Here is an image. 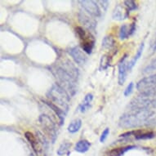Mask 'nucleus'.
Here are the masks:
<instances>
[{"label": "nucleus", "mask_w": 156, "mask_h": 156, "mask_svg": "<svg viewBox=\"0 0 156 156\" xmlns=\"http://www.w3.org/2000/svg\"><path fill=\"white\" fill-rule=\"evenodd\" d=\"M109 133H110V128H106L105 130L103 131V133H101V137H100L101 142H102L103 143V142L106 140L108 135H109Z\"/></svg>", "instance_id": "obj_29"}, {"label": "nucleus", "mask_w": 156, "mask_h": 156, "mask_svg": "<svg viewBox=\"0 0 156 156\" xmlns=\"http://www.w3.org/2000/svg\"><path fill=\"white\" fill-rule=\"evenodd\" d=\"M69 54L74 60V62L80 66H83L87 62V57L82 49L79 47H74L69 50Z\"/></svg>", "instance_id": "obj_10"}, {"label": "nucleus", "mask_w": 156, "mask_h": 156, "mask_svg": "<svg viewBox=\"0 0 156 156\" xmlns=\"http://www.w3.org/2000/svg\"><path fill=\"white\" fill-rule=\"evenodd\" d=\"M155 136V133L151 131L142 130L140 134L135 136L136 140H147V139H152Z\"/></svg>", "instance_id": "obj_23"}, {"label": "nucleus", "mask_w": 156, "mask_h": 156, "mask_svg": "<svg viewBox=\"0 0 156 156\" xmlns=\"http://www.w3.org/2000/svg\"><path fill=\"white\" fill-rule=\"evenodd\" d=\"M115 45V40L111 37V36H105V38H103L102 46L103 48L105 49H112Z\"/></svg>", "instance_id": "obj_22"}, {"label": "nucleus", "mask_w": 156, "mask_h": 156, "mask_svg": "<svg viewBox=\"0 0 156 156\" xmlns=\"http://www.w3.org/2000/svg\"><path fill=\"white\" fill-rule=\"evenodd\" d=\"M143 49H144V44H141V46L139 47L138 50H137V52H136V54L135 55V56H134L133 59H132L131 62H129L128 63V69L129 71H130L131 69H133V66H134L136 65V62H137L139 58L141 57V54H142V52H143Z\"/></svg>", "instance_id": "obj_20"}, {"label": "nucleus", "mask_w": 156, "mask_h": 156, "mask_svg": "<svg viewBox=\"0 0 156 156\" xmlns=\"http://www.w3.org/2000/svg\"><path fill=\"white\" fill-rule=\"evenodd\" d=\"M145 125L148 126V127H153V126H156V116L151 118L150 119L146 121V123H145Z\"/></svg>", "instance_id": "obj_31"}, {"label": "nucleus", "mask_w": 156, "mask_h": 156, "mask_svg": "<svg viewBox=\"0 0 156 156\" xmlns=\"http://www.w3.org/2000/svg\"><path fill=\"white\" fill-rule=\"evenodd\" d=\"M154 69H156V59H154L153 62H151V64L147 66L144 69V73H151V72L154 71Z\"/></svg>", "instance_id": "obj_28"}, {"label": "nucleus", "mask_w": 156, "mask_h": 156, "mask_svg": "<svg viewBox=\"0 0 156 156\" xmlns=\"http://www.w3.org/2000/svg\"><path fill=\"white\" fill-rule=\"evenodd\" d=\"M110 65V56L109 55H104L101 56L100 62V69L104 70L106 69Z\"/></svg>", "instance_id": "obj_25"}, {"label": "nucleus", "mask_w": 156, "mask_h": 156, "mask_svg": "<svg viewBox=\"0 0 156 156\" xmlns=\"http://www.w3.org/2000/svg\"><path fill=\"white\" fill-rule=\"evenodd\" d=\"M92 100H93V95L92 93H88L85 96L84 99L83 101V102L80 104V111L82 113L86 112L87 110H89V108L91 107V103H92Z\"/></svg>", "instance_id": "obj_17"}, {"label": "nucleus", "mask_w": 156, "mask_h": 156, "mask_svg": "<svg viewBox=\"0 0 156 156\" xmlns=\"http://www.w3.org/2000/svg\"><path fill=\"white\" fill-rule=\"evenodd\" d=\"M25 137L31 145L36 155L45 156L44 155V150L47 147L46 139L40 132H37V136H34L30 132H26Z\"/></svg>", "instance_id": "obj_4"}, {"label": "nucleus", "mask_w": 156, "mask_h": 156, "mask_svg": "<svg viewBox=\"0 0 156 156\" xmlns=\"http://www.w3.org/2000/svg\"><path fill=\"white\" fill-rule=\"evenodd\" d=\"M47 97L53 103L66 113L69 110V95L59 84L55 83L47 92Z\"/></svg>", "instance_id": "obj_3"}, {"label": "nucleus", "mask_w": 156, "mask_h": 156, "mask_svg": "<svg viewBox=\"0 0 156 156\" xmlns=\"http://www.w3.org/2000/svg\"><path fill=\"white\" fill-rule=\"evenodd\" d=\"M127 60V55H124L123 57L119 63V75H118V82L119 85H123L127 79L128 74V63L126 62Z\"/></svg>", "instance_id": "obj_11"}, {"label": "nucleus", "mask_w": 156, "mask_h": 156, "mask_svg": "<svg viewBox=\"0 0 156 156\" xmlns=\"http://www.w3.org/2000/svg\"><path fill=\"white\" fill-rule=\"evenodd\" d=\"M79 21L81 25L83 26L86 30L91 34L95 33L96 27H97V21L94 18L92 17V16L83 11H80L78 14Z\"/></svg>", "instance_id": "obj_6"}, {"label": "nucleus", "mask_w": 156, "mask_h": 156, "mask_svg": "<svg viewBox=\"0 0 156 156\" xmlns=\"http://www.w3.org/2000/svg\"><path fill=\"white\" fill-rule=\"evenodd\" d=\"M44 102L48 106L50 109H51L52 111L54 112V114L58 117V119H59L60 125H62L65 121V117H66V113L65 112L64 110H62L61 108L58 107L57 105H56L53 103H51V101H44Z\"/></svg>", "instance_id": "obj_14"}, {"label": "nucleus", "mask_w": 156, "mask_h": 156, "mask_svg": "<svg viewBox=\"0 0 156 156\" xmlns=\"http://www.w3.org/2000/svg\"><path fill=\"white\" fill-rule=\"evenodd\" d=\"M91 144L87 140H80L75 145V151L80 153H85L89 150Z\"/></svg>", "instance_id": "obj_18"}, {"label": "nucleus", "mask_w": 156, "mask_h": 156, "mask_svg": "<svg viewBox=\"0 0 156 156\" xmlns=\"http://www.w3.org/2000/svg\"><path fill=\"white\" fill-rule=\"evenodd\" d=\"M154 115L153 110L150 109L128 110L119 119V125L123 128H133L145 125L146 121Z\"/></svg>", "instance_id": "obj_2"}, {"label": "nucleus", "mask_w": 156, "mask_h": 156, "mask_svg": "<svg viewBox=\"0 0 156 156\" xmlns=\"http://www.w3.org/2000/svg\"><path fill=\"white\" fill-rule=\"evenodd\" d=\"M81 126H82V120L80 119H74L69 123L67 129H68L69 133H75L80 130Z\"/></svg>", "instance_id": "obj_21"}, {"label": "nucleus", "mask_w": 156, "mask_h": 156, "mask_svg": "<svg viewBox=\"0 0 156 156\" xmlns=\"http://www.w3.org/2000/svg\"><path fill=\"white\" fill-rule=\"evenodd\" d=\"M52 73L59 84L66 92L73 97L77 92V80L79 77V70L69 61L55 65L52 66Z\"/></svg>", "instance_id": "obj_1"}, {"label": "nucleus", "mask_w": 156, "mask_h": 156, "mask_svg": "<svg viewBox=\"0 0 156 156\" xmlns=\"http://www.w3.org/2000/svg\"><path fill=\"white\" fill-rule=\"evenodd\" d=\"M139 96L141 97H145V98H149L151 97H156V86L153 87L151 89L147 90L146 92H141Z\"/></svg>", "instance_id": "obj_26"}, {"label": "nucleus", "mask_w": 156, "mask_h": 156, "mask_svg": "<svg viewBox=\"0 0 156 156\" xmlns=\"http://www.w3.org/2000/svg\"><path fill=\"white\" fill-rule=\"evenodd\" d=\"M71 147V143H69V142H67V141H65L60 146V147L58 148L57 151H56V153L59 156H62L67 154L69 152V149Z\"/></svg>", "instance_id": "obj_24"}, {"label": "nucleus", "mask_w": 156, "mask_h": 156, "mask_svg": "<svg viewBox=\"0 0 156 156\" xmlns=\"http://www.w3.org/2000/svg\"><path fill=\"white\" fill-rule=\"evenodd\" d=\"M156 86V74L143 78L136 83V89L140 92H146Z\"/></svg>", "instance_id": "obj_9"}, {"label": "nucleus", "mask_w": 156, "mask_h": 156, "mask_svg": "<svg viewBox=\"0 0 156 156\" xmlns=\"http://www.w3.org/2000/svg\"><path fill=\"white\" fill-rule=\"evenodd\" d=\"M124 5L126 6V8H128L129 11H134L137 8L135 1H133V0H126V1H124Z\"/></svg>", "instance_id": "obj_27"}, {"label": "nucleus", "mask_w": 156, "mask_h": 156, "mask_svg": "<svg viewBox=\"0 0 156 156\" xmlns=\"http://www.w3.org/2000/svg\"><path fill=\"white\" fill-rule=\"evenodd\" d=\"M75 32H76L77 36L80 38V39L81 40V42H83L85 40H87V38H89L90 37H92V34H91L90 32H87L84 29L81 27V26H77L75 28Z\"/></svg>", "instance_id": "obj_19"}, {"label": "nucleus", "mask_w": 156, "mask_h": 156, "mask_svg": "<svg viewBox=\"0 0 156 156\" xmlns=\"http://www.w3.org/2000/svg\"><path fill=\"white\" fill-rule=\"evenodd\" d=\"M151 101L152 100H150L149 98H145V97L138 96L131 101V102L128 105V108H129L128 110L149 109V107L151 106Z\"/></svg>", "instance_id": "obj_8"}, {"label": "nucleus", "mask_w": 156, "mask_h": 156, "mask_svg": "<svg viewBox=\"0 0 156 156\" xmlns=\"http://www.w3.org/2000/svg\"><path fill=\"white\" fill-rule=\"evenodd\" d=\"M133 86H134V84H133V82H131L127 86L126 89L124 90V96H125V97H128V96L133 92Z\"/></svg>", "instance_id": "obj_30"}, {"label": "nucleus", "mask_w": 156, "mask_h": 156, "mask_svg": "<svg viewBox=\"0 0 156 156\" xmlns=\"http://www.w3.org/2000/svg\"><path fill=\"white\" fill-rule=\"evenodd\" d=\"M136 30V24L133 23L131 25L128 24H123V26L120 27L119 30V38L123 40L128 38L129 36L133 34V33Z\"/></svg>", "instance_id": "obj_13"}, {"label": "nucleus", "mask_w": 156, "mask_h": 156, "mask_svg": "<svg viewBox=\"0 0 156 156\" xmlns=\"http://www.w3.org/2000/svg\"><path fill=\"white\" fill-rule=\"evenodd\" d=\"M80 3L84 9L85 12L92 16H94V17L101 16V12L97 4V2L92 1V0H83V1H80Z\"/></svg>", "instance_id": "obj_7"}, {"label": "nucleus", "mask_w": 156, "mask_h": 156, "mask_svg": "<svg viewBox=\"0 0 156 156\" xmlns=\"http://www.w3.org/2000/svg\"><path fill=\"white\" fill-rule=\"evenodd\" d=\"M134 148H136L135 146H128L112 149V150H110L106 153V156H122L127 151H130V150Z\"/></svg>", "instance_id": "obj_15"}, {"label": "nucleus", "mask_w": 156, "mask_h": 156, "mask_svg": "<svg viewBox=\"0 0 156 156\" xmlns=\"http://www.w3.org/2000/svg\"><path fill=\"white\" fill-rule=\"evenodd\" d=\"M129 12L130 11L126 8L125 5L119 4L115 7L114 11H113L112 17L114 20H116V21H123V20L128 18Z\"/></svg>", "instance_id": "obj_12"}, {"label": "nucleus", "mask_w": 156, "mask_h": 156, "mask_svg": "<svg viewBox=\"0 0 156 156\" xmlns=\"http://www.w3.org/2000/svg\"><path fill=\"white\" fill-rule=\"evenodd\" d=\"M95 44V38L93 35L92 37H90L89 38H87V40H85L83 42H81V46H82V49L83 50L85 53L91 54L92 53L93 48H94Z\"/></svg>", "instance_id": "obj_16"}, {"label": "nucleus", "mask_w": 156, "mask_h": 156, "mask_svg": "<svg viewBox=\"0 0 156 156\" xmlns=\"http://www.w3.org/2000/svg\"><path fill=\"white\" fill-rule=\"evenodd\" d=\"M38 120H39L42 128L44 129L47 135L51 138V142L54 143L56 139V136H57V129H56L55 123L48 115H40Z\"/></svg>", "instance_id": "obj_5"}, {"label": "nucleus", "mask_w": 156, "mask_h": 156, "mask_svg": "<svg viewBox=\"0 0 156 156\" xmlns=\"http://www.w3.org/2000/svg\"><path fill=\"white\" fill-rule=\"evenodd\" d=\"M154 51L156 50V44H155V45H154Z\"/></svg>", "instance_id": "obj_32"}]
</instances>
